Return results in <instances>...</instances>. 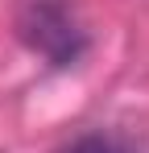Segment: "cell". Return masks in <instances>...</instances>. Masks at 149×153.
I'll return each instance as SVG.
<instances>
[{
	"mask_svg": "<svg viewBox=\"0 0 149 153\" xmlns=\"http://www.w3.org/2000/svg\"><path fill=\"white\" fill-rule=\"evenodd\" d=\"M17 33L29 50L50 58L54 66H71L87 46V33L79 29L74 13L62 0H21L17 4Z\"/></svg>",
	"mask_w": 149,
	"mask_h": 153,
	"instance_id": "1",
	"label": "cell"
},
{
	"mask_svg": "<svg viewBox=\"0 0 149 153\" xmlns=\"http://www.w3.org/2000/svg\"><path fill=\"white\" fill-rule=\"evenodd\" d=\"M58 153H137L120 132H83L71 145H62Z\"/></svg>",
	"mask_w": 149,
	"mask_h": 153,
	"instance_id": "2",
	"label": "cell"
}]
</instances>
